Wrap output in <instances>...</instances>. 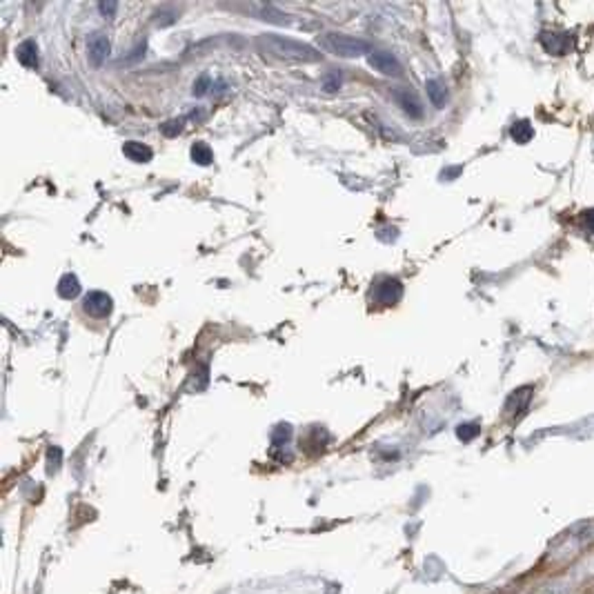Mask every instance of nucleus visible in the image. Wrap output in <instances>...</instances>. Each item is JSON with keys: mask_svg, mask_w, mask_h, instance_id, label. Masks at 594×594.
<instances>
[{"mask_svg": "<svg viewBox=\"0 0 594 594\" xmlns=\"http://www.w3.org/2000/svg\"><path fill=\"white\" fill-rule=\"evenodd\" d=\"M261 47L270 51L272 56L277 58H285V60H296V63H316L321 60V53H318L314 47L305 45V42L285 38V36H277V34H267L258 38Z\"/></svg>", "mask_w": 594, "mask_h": 594, "instance_id": "nucleus-1", "label": "nucleus"}, {"mask_svg": "<svg viewBox=\"0 0 594 594\" xmlns=\"http://www.w3.org/2000/svg\"><path fill=\"white\" fill-rule=\"evenodd\" d=\"M321 45L325 51L334 53V56H340V58H358L363 53L370 51L368 40L345 36V34H323Z\"/></svg>", "mask_w": 594, "mask_h": 594, "instance_id": "nucleus-2", "label": "nucleus"}, {"mask_svg": "<svg viewBox=\"0 0 594 594\" xmlns=\"http://www.w3.org/2000/svg\"><path fill=\"white\" fill-rule=\"evenodd\" d=\"M114 310L112 296L105 292H90L83 299V312L92 318H107Z\"/></svg>", "mask_w": 594, "mask_h": 594, "instance_id": "nucleus-3", "label": "nucleus"}, {"mask_svg": "<svg viewBox=\"0 0 594 594\" xmlns=\"http://www.w3.org/2000/svg\"><path fill=\"white\" fill-rule=\"evenodd\" d=\"M370 65L377 72H381L383 76H401L403 74V67L399 58L394 56V53L390 51H383V49H372L370 51Z\"/></svg>", "mask_w": 594, "mask_h": 594, "instance_id": "nucleus-4", "label": "nucleus"}, {"mask_svg": "<svg viewBox=\"0 0 594 594\" xmlns=\"http://www.w3.org/2000/svg\"><path fill=\"white\" fill-rule=\"evenodd\" d=\"M401 294H403V285L396 279H383L374 285V290H372L374 301L381 305H394L401 299Z\"/></svg>", "mask_w": 594, "mask_h": 594, "instance_id": "nucleus-5", "label": "nucleus"}, {"mask_svg": "<svg viewBox=\"0 0 594 594\" xmlns=\"http://www.w3.org/2000/svg\"><path fill=\"white\" fill-rule=\"evenodd\" d=\"M87 56H90L92 65H103L109 56V38L103 31H96L87 40Z\"/></svg>", "mask_w": 594, "mask_h": 594, "instance_id": "nucleus-6", "label": "nucleus"}, {"mask_svg": "<svg viewBox=\"0 0 594 594\" xmlns=\"http://www.w3.org/2000/svg\"><path fill=\"white\" fill-rule=\"evenodd\" d=\"M394 98H396V103L403 107V112L408 116H412V118H421L423 116V105H421L419 96H416L414 92L405 90V87H399V90L394 92Z\"/></svg>", "mask_w": 594, "mask_h": 594, "instance_id": "nucleus-7", "label": "nucleus"}, {"mask_svg": "<svg viewBox=\"0 0 594 594\" xmlns=\"http://www.w3.org/2000/svg\"><path fill=\"white\" fill-rule=\"evenodd\" d=\"M538 40H541L543 49L547 53H552V56H561V53H566L570 47V38L566 34H554V31H543V34L538 36Z\"/></svg>", "mask_w": 594, "mask_h": 594, "instance_id": "nucleus-8", "label": "nucleus"}, {"mask_svg": "<svg viewBox=\"0 0 594 594\" xmlns=\"http://www.w3.org/2000/svg\"><path fill=\"white\" fill-rule=\"evenodd\" d=\"M123 154L134 163H149L154 151L145 145V142H138V140H127L123 145Z\"/></svg>", "mask_w": 594, "mask_h": 594, "instance_id": "nucleus-9", "label": "nucleus"}, {"mask_svg": "<svg viewBox=\"0 0 594 594\" xmlns=\"http://www.w3.org/2000/svg\"><path fill=\"white\" fill-rule=\"evenodd\" d=\"M16 56H18V63L23 65V67H27V69L38 67V45L34 40H25L23 45L18 47Z\"/></svg>", "mask_w": 594, "mask_h": 594, "instance_id": "nucleus-10", "label": "nucleus"}, {"mask_svg": "<svg viewBox=\"0 0 594 594\" xmlns=\"http://www.w3.org/2000/svg\"><path fill=\"white\" fill-rule=\"evenodd\" d=\"M56 290H58L60 299L72 301V299H76V296L81 294V281H79V277H76V274H65V277H60Z\"/></svg>", "mask_w": 594, "mask_h": 594, "instance_id": "nucleus-11", "label": "nucleus"}, {"mask_svg": "<svg viewBox=\"0 0 594 594\" xmlns=\"http://www.w3.org/2000/svg\"><path fill=\"white\" fill-rule=\"evenodd\" d=\"M425 90H427V96H430V101H432V105L434 107H445V103H447V90H445V85L441 83V81H436V79H432V81H427L425 83Z\"/></svg>", "mask_w": 594, "mask_h": 594, "instance_id": "nucleus-12", "label": "nucleus"}, {"mask_svg": "<svg viewBox=\"0 0 594 594\" xmlns=\"http://www.w3.org/2000/svg\"><path fill=\"white\" fill-rule=\"evenodd\" d=\"M510 136H512L514 142L525 145V142H530L534 138V127L530 125V120H516V123L512 125V129H510Z\"/></svg>", "mask_w": 594, "mask_h": 594, "instance_id": "nucleus-13", "label": "nucleus"}, {"mask_svg": "<svg viewBox=\"0 0 594 594\" xmlns=\"http://www.w3.org/2000/svg\"><path fill=\"white\" fill-rule=\"evenodd\" d=\"M192 158L198 165H210L214 160V154H212L210 145H205V142H196V145L192 147Z\"/></svg>", "mask_w": 594, "mask_h": 594, "instance_id": "nucleus-14", "label": "nucleus"}, {"mask_svg": "<svg viewBox=\"0 0 594 594\" xmlns=\"http://www.w3.org/2000/svg\"><path fill=\"white\" fill-rule=\"evenodd\" d=\"M481 432V427L477 423H461L456 427V436L461 438V441H472V438H477Z\"/></svg>", "mask_w": 594, "mask_h": 594, "instance_id": "nucleus-15", "label": "nucleus"}, {"mask_svg": "<svg viewBox=\"0 0 594 594\" xmlns=\"http://www.w3.org/2000/svg\"><path fill=\"white\" fill-rule=\"evenodd\" d=\"M60 459H63L60 447H49V456H47V470H49V475H53V472L60 468Z\"/></svg>", "mask_w": 594, "mask_h": 594, "instance_id": "nucleus-16", "label": "nucleus"}, {"mask_svg": "<svg viewBox=\"0 0 594 594\" xmlns=\"http://www.w3.org/2000/svg\"><path fill=\"white\" fill-rule=\"evenodd\" d=\"M274 445H281V441H288L290 438V425H279V430L274 432Z\"/></svg>", "mask_w": 594, "mask_h": 594, "instance_id": "nucleus-17", "label": "nucleus"}, {"mask_svg": "<svg viewBox=\"0 0 594 594\" xmlns=\"http://www.w3.org/2000/svg\"><path fill=\"white\" fill-rule=\"evenodd\" d=\"M101 14L105 16V18H114V14H116V9H118V5L116 3H101Z\"/></svg>", "mask_w": 594, "mask_h": 594, "instance_id": "nucleus-18", "label": "nucleus"}, {"mask_svg": "<svg viewBox=\"0 0 594 594\" xmlns=\"http://www.w3.org/2000/svg\"><path fill=\"white\" fill-rule=\"evenodd\" d=\"M338 87H340V79H338L336 74H332L329 79H325V90H327V92H336Z\"/></svg>", "mask_w": 594, "mask_h": 594, "instance_id": "nucleus-19", "label": "nucleus"}, {"mask_svg": "<svg viewBox=\"0 0 594 594\" xmlns=\"http://www.w3.org/2000/svg\"><path fill=\"white\" fill-rule=\"evenodd\" d=\"M583 218H586V225H588L590 232H594V210L583 212Z\"/></svg>", "mask_w": 594, "mask_h": 594, "instance_id": "nucleus-20", "label": "nucleus"}]
</instances>
